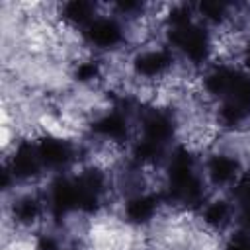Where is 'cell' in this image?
Instances as JSON below:
<instances>
[{"mask_svg": "<svg viewBox=\"0 0 250 250\" xmlns=\"http://www.w3.org/2000/svg\"><path fill=\"white\" fill-rule=\"evenodd\" d=\"M166 37L193 64L205 62L213 51V41L209 31L195 21L180 29H166Z\"/></svg>", "mask_w": 250, "mask_h": 250, "instance_id": "1", "label": "cell"}, {"mask_svg": "<svg viewBox=\"0 0 250 250\" xmlns=\"http://www.w3.org/2000/svg\"><path fill=\"white\" fill-rule=\"evenodd\" d=\"M82 35L90 47H96L100 51L117 49L125 41L123 25L111 16H98L88 27H84Z\"/></svg>", "mask_w": 250, "mask_h": 250, "instance_id": "2", "label": "cell"}, {"mask_svg": "<svg viewBox=\"0 0 250 250\" xmlns=\"http://www.w3.org/2000/svg\"><path fill=\"white\" fill-rule=\"evenodd\" d=\"M35 148L43 168L49 170H62L76 158L74 145L59 135H41L35 141Z\"/></svg>", "mask_w": 250, "mask_h": 250, "instance_id": "3", "label": "cell"}, {"mask_svg": "<svg viewBox=\"0 0 250 250\" xmlns=\"http://www.w3.org/2000/svg\"><path fill=\"white\" fill-rule=\"evenodd\" d=\"M47 207L53 221L64 219L70 211H78V189L76 180L59 176L51 182L47 193Z\"/></svg>", "mask_w": 250, "mask_h": 250, "instance_id": "4", "label": "cell"}, {"mask_svg": "<svg viewBox=\"0 0 250 250\" xmlns=\"http://www.w3.org/2000/svg\"><path fill=\"white\" fill-rule=\"evenodd\" d=\"M174 64V55L168 49H145L135 53L131 59L133 74L145 80H154L164 76Z\"/></svg>", "mask_w": 250, "mask_h": 250, "instance_id": "5", "label": "cell"}, {"mask_svg": "<svg viewBox=\"0 0 250 250\" xmlns=\"http://www.w3.org/2000/svg\"><path fill=\"white\" fill-rule=\"evenodd\" d=\"M41 168H43V164L37 156L35 143L20 141L14 148L10 162H8V170L12 172L14 180H20V182L35 180L41 174Z\"/></svg>", "mask_w": 250, "mask_h": 250, "instance_id": "6", "label": "cell"}, {"mask_svg": "<svg viewBox=\"0 0 250 250\" xmlns=\"http://www.w3.org/2000/svg\"><path fill=\"white\" fill-rule=\"evenodd\" d=\"M240 158L230 152H215L205 162L207 180L213 188H225L238 180L240 174Z\"/></svg>", "mask_w": 250, "mask_h": 250, "instance_id": "7", "label": "cell"}, {"mask_svg": "<svg viewBox=\"0 0 250 250\" xmlns=\"http://www.w3.org/2000/svg\"><path fill=\"white\" fill-rule=\"evenodd\" d=\"M141 131H143L141 135L143 139H148L166 146V143L176 133V119L172 117V113L164 109H148L141 117Z\"/></svg>", "mask_w": 250, "mask_h": 250, "instance_id": "8", "label": "cell"}, {"mask_svg": "<svg viewBox=\"0 0 250 250\" xmlns=\"http://www.w3.org/2000/svg\"><path fill=\"white\" fill-rule=\"evenodd\" d=\"M90 131L94 137L117 145L129 139V121L123 111H107L90 123Z\"/></svg>", "mask_w": 250, "mask_h": 250, "instance_id": "9", "label": "cell"}, {"mask_svg": "<svg viewBox=\"0 0 250 250\" xmlns=\"http://www.w3.org/2000/svg\"><path fill=\"white\" fill-rule=\"evenodd\" d=\"M162 197L154 193H135L123 205V217L131 225H146L158 213Z\"/></svg>", "mask_w": 250, "mask_h": 250, "instance_id": "10", "label": "cell"}, {"mask_svg": "<svg viewBox=\"0 0 250 250\" xmlns=\"http://www.w3.org/2000/svg\"><path fill=\"white\" fill-rule=\"evenodd\" d=\"M236 76V68L229 66V64H215L203 78V90L207 96L211 98H221L225 100L230 86H232V80Z\"/></svg>", "mask_w": 250, "mask_h": 250, "instance_id": "11", "label": "cell"}, {"mask_svg": "<svg viewBox=\"0 0 250 250\" xmlns=\"http://www.w3.org/2000/svg\"><path fill=\"white\" fill-rule=\"evenodd\" d=\"M10 213H12L14 223H18V225H21V227H29V225H33V223L41 217V213H43V203H41V199H39L37 195H33V193H23V195H20V197L14 199Z\"/></svg>", "mask_w": 250, "mask_h": 250, "instance_id": "12", "label": "cell"}, {"mask_svg": "<svg viewBox=\"0 0 250 250\" xmlns=\"http://www.w3.org/2000/svg\"><path fill=\"white\" fill-rule=\"evenodd\" d=\"M96 4L86 0H70L61 6V18L74 27H88L96 20Z\"/></svg>", "mask_w": 250, "mask_h": 250, "instance_id": "13", "label": "cell"}, {"mask_svg": "<svg viewBox=\"0 0 250 250\" xmlns=\"http://www.w3.org/2000/svg\"><path fill=\"white\" fill-rule=\"evenodd\" d=\"M230 219H232V207L225 199H213L201 211V221L213 230H223L225 227L230 225Z\"/></svg>", "mask_w": 250, "mask_h": 250, "instance_id": "14", "label": "cell"}, {"mask_svg": "<svg viewBox=\"0 0 250 250\" xmlns=\"http://www.w3.org/2000/svg\"><path fill=\"white\" fill-rule=\"evenodd\" d=\"M248 119H250V107L230 102V100H223V104L217 111V121L225 129H236L242 123H246Z\"/></svg>", "mask_w": 250, "mask_h": 250, "instance_id": "15", "label": "cell"}, {"mask_svg": "<svg viewBox=\"0 0 250 250\" xmlns=\"http://www.w3.org/2000/svg\"><path fill=\"white\" fill-rule=\"evenodd\" d=\"M164 154H166L164 145H158V143L143 139V137L139 141H135L131 146V156H133L135 164H156L164 158Z\"/></svg>", "mask_w": 250, "mask_h": 250, "instance_id": "16", "label": "cell"}, {"mask_svg": "<svg viewBox=\"0 0 250 250\" xmlns=\"http://www.w3.org/2000/svg\"><path fill=\"white\" fill-rule=\"evenodd\" d=\"M197 12L205 21H209L213 25H223L230 18V6L225 2H215V0L201 2L197 6Z\"/></svg>", "mask_w": 250, "mask_h": 250, "instance_id": "17", "label": "cell"}, {"mask_svg": "<svg viewBox=\"0 0 250 250\" xmlns=\"http://www.w3.org/2000/svg\"><path fill=\"white\" fill-rule=\"evenodd\" d=\"M102 74V62L94 61V59H86V61H80L72 66V78L74 82L78 84H88V82H94L96 78H100Z\"/></svg>", "mask_w": 250, "mask_h": 250, "instance_id": "18", "label": "cell"}, {"mask_svg": "<svg viewBox=\"0 0 250 250\" xmlns=\"http://www.w3.org/2000/svg\"><path fill=\"white\" fill-rule=\"evenodd\" d=\"M232 197L240 207L250 205V174L240 176L232 186Z\"/></svg>", "mask_w": 250, "mask_h": 250, "instance_id": "19", "label": "cell"}, {"mask_svg": "<svg viewBox=\"0 0 250 250\" xmlns=\"http://www.w3.org/2000/svg\"><path fill=\"white\" fill-rule=\"evenodd\" d=\"M113 8H115L121 16H129V18H137V16H141V14L146 10L145 4H141V2H133V0L117 2V4H113Z\"/></svg>", "mask_w": 250, "mask_h": 250, "instance_id": "20", "label": "cell"}, {"mask_svg": "<svg viewBox=\"0 0 250 250\" xmlns=\"http://www.w3.org/2000/svg\"><path fill=\"white\" fill-rule=\"evenodd\" d=\"M225 250H250V232H236V234H232L227 240Z\"/></svg>", "mask_w": 250, "mask_h": 250, "instance_id": "21", "label": "cell"}, {"mask_svg": "<svg viewBox=\"0 0 250 250\" xmlns=\"http://www.w3.org/2000/svg\"><path fill=\"white\" fill-rule=\"evenodd\" d=\"M35 250H61L59 240L53 234H41L35 240Z\"/></svg>", "mask_w": 250, "mask_h": 250, "instance_id": "22", "label": "cell"}, {"mask_svg": "<svg viewBox=\"0 0 250 250\" xmlns=\"http://www.w3.org/2000/svg\"><path fill=\"white\" fill-rule=\"evenodd\" d=\"M238 225L242 227V230H244V232H250V205H246V207H240Z\"/></svg>", "mask_w": 250, "mask_h": 250, "instance_id": "23", "label": "cell"}, {"mask_svg": "<svg viewBox=\"0 0 250 250\" xmlns=\"http://www.w3.org/2000/svg\"><path fill=\"white\" fill-rule=\"evenodd\" d=\"M242 62H244L246 70H250V43H246L242 47Z\"/></svg>", "mask_w": 250, "mask_h": 250, "instance_id": "24", "label": "cell"}]
</instances>
